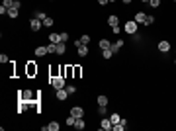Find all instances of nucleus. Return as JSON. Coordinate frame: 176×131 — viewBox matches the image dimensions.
<instances>
[{
	"instance_id": "1",
	"label": "nucleus",
	"mask_w": 176,
	"mask_h": 131,
	"mask_svg": "<svg viewBox=\"0 0 176 131\" xmlns=\"http://www.w3.org/2000/svg\"><path fill=\"white\" fill-rule=\"evenodd\" d=\"M137 27H139V24H137L135 20H127L125 26H123V31H125V34H129V35H135L137 34Z\"/></svg>"
},
{
	"instance_id": "2",
	"label": "nucleus",
	"mask_w": 176,
	"mask_h": 131,
	"mask_svg": "<svg viewBox=\"0 0 176 131\" xmlns=\"http://www.w3.org/2000/svg\"><path fill=\"white\" fill-rule=\"evenodd\" d=\"M51 86L59 90V88H65L67 86V80H65V76H53L51 78Z\"/></svg>"
},
{
	"instance_id": "3",
	"label": "nucleus",
	"mask_w": 176,
	"mask_h": 131,
	"mask_svg": "<svg viewBox=\"0 0 176 131\" xmlns=\"http://www.w3.org/2000/svg\"><path fill=\"white\" fill-rule=\"evenodd\" d=\"M100 129H104V131H112V129H114V123L110 121V117L104 116V120L100 121Z\"/></svg>"
},
{
	"instance_id": "4",
	"label": "nucleus",
	"mask_w": 176,
	"mask_h": 131,
	"mask_svg": "<svg viewBox=\"0 0 176 131\" xmlns=\"http://www.w3.org/2000/svg\"><path fill=\"white\" fill-rule=\"evenodd\" d=\"M29 27H31V31H39L41 27H43V22L37 20V18H33V20H29Z\"/></svg>"
},
{
	"instance_id": "5",
	"label": "nucleus",
	"mask_w": 176,
	"mask_h": 131,
	"mask_svg": "<svg viewBox=\"0 0 176 131\" xmlns=\"http://www.w3.org/2000/svg\"><path fill=\"white\" fill-rule=\"evenodd\" d=\"M70 116H74V117H84V110H82L80 106H74V108H70Z\"/></svg>"
},
{
	"instance_id": "6",
	"label": "nucleus",
	"mask_w": 176,
	"mask_h": 131,
	"mask_svg": "<svg viewBox=\"0 0 176 131\" xmlns=\"http://www.w3.org/2000/svg\"><path fill=\"white\" fill-rule=\"evenodd\" d=\"M49 43H61V34H55V31H51L49 34Z\"/></svg>"
},
{
	"instance_id": "7",
	"label": "nucleus",
	"mask_w": 176,
	"mask_h": 131,
	"mask_svg": "<svg viewBox=\"0 0 176 131\" xmlns=\"http://www.w3.org/2000/svg\"><path fill=\"white\" fill-rule=\"evenodd\" d=\"M133 20H135L137 24H145V22H147V14H145V12H137Z\"/></svg>"
},
{
	"instance_id": "8",
	"label": "nucleus",
	"mask_w": 176,
	"mask_h": 131,
	"mask_svg": "<svg viewBox=\"0 0 176 131\" xmlns=\"http://www.w3.org/2000/svg\"><path fill=\"white\" fill-rule=\"evenodd\" d=\"M108 26L110 27H114V26H119V18H117V16H108Z\"/></svg>"
},
{
	"instance_id": "9",
	"label": "nucleus",
	"mask_w": 176,
	"mask_h": 131,
	"mask_svg": "<svg viewBox=\"0 0 176 131\" xmlns=\"http://www.w3.org/2000/svg\"><path fill=\"white\" fill-rule=\"evenodd\" d=\"M158 51H161V53H168L170 51V43L168 41H161V43H158Z\"/></svg>"
},
{
	"instance_id": "10",
	"label": "nucleus",
	"mask_w": 176,
	"mask_h": 131,
	"mask_svg": "<svg viewBox=\"0 0 176 131\" xmlns=\"http://www.w3.org/2000/svg\"><path fill=\"white\" fill-rule=\"evenodd\" d=\"M125 127H127V121H125V120H119V121L114 125V131H123Z\"/></svg>"
},
{
	"instance_id": "11",
	"label": "nucleus",
	"mask_w": 176,
	"mask_h": 131,
	"mask_svg": "<svg viewBox=\"0 0 176 131\" xmlns=\"http://www.w3.org/2000/svg\"><path fill=\"white\" fill-rule=\"evenodd\" d=\"M57 98H59V100H67V98H69L67 88H59V90H57Z\"/></svg>"
},
{
	"instance_id": "12",
	"label": "nucleus",
	"mask_w": 176,
	"mask_h": 131,
	"mask_svg": "<svg viewBox=\"0 0 176 131\" xmlns=\"http://www.w3.org/2000/svg\"><path fill=\"white\" fill-rule=\"evenodd\" d=\"M77 53H78V57H86L88 55V47H86V45H78Z\"/></svg>"
},
{
	"instance_id": "13",
	"label": "nucleus",
	"mask_w": 176,
	"mask_h": 131,
	"mask_svg": "<svg viewBox=\"0 0 176 131\" xmlns=\"http://www.w3.org/2000/svg\"><path fill=\"white\" fill-rule=\"evenodd\" d=\"M55 53H57V55H65V53H67V43H63V41L57 43V51Z\"/></svg>"
},
{
	"instance_id": "14",
	"label": "nucleus",
	"mask_w": 176,
	"mask_h": 131,
	"mask_svg": "<svg viewBox=\"0 0 176 131\" xmlns=\"http://www.w3.org/2000/svg\"><path fill=\"white\" fill-rule=\"evenodd\" d=\"M86 123H84V117H77V121H74V129H84Z\"/></svg>"
},
{
	"instance_id": "15",
	"label": "nucleus",
	"mask_w": 176,
	"mask_h": 131,
	"mask_svg": "<svg viewBox=\"0 0 176 131\" xmlns=\"http://www.w3.org/2000/svg\"><path fill=\"white\" fill-rule=\"evenodd\" d=\"M121 47H123V39H117L116 43H112V51H114V53H117Z\"/></svg>"
},
{
	"instance_id": "16",
	"label": "nucleus",
	"mask_w": 176,
	"mask_h": 131,
	"mask_svg": "<svg viewBox=\"0 0 176 131\" xmlns=\"http://www.w3.org/2000/svg\"><path fill=\"white\" fill-rule=\"evenodd\" d=\"M98 47H100V49H110V47H112L110 39H100V41H98Z\"/></svg>"
},
{
	"instance_id": "17",
	"label": "nucleus",
	"mask_w": 176,
	"mask_h": 131,
	"mask_svg": "<svg viewBox=\"0 0 176 131\" xmlns=\"http://www.w3.org/2000/svg\"><path fill=\"white\" fill-rule=\"evenodd\" d=\"M47 53V47H35V57H45Z\"/></svg>"
},
{
	"instance_id": "18",
	"label": "nucleus",
	"mask_w": 176,
	"mask_h": 131,
	"mask_svg": "<svg viewBox=\"0 0 176 131\" xmlns=\"http://www.w3.org/2000/svg\"><path fill=\"white\" fill-rule=\"evenodd\" d=\"M98 106H108V96L106 94H98Z\"/></svg>"
},
{
	"instance_id": "19",
	"label": "nucleus",
	"mask_w": 176,
	"mask_h": 131,
	"mask_svg": "<svg viewBox=\"0 0 176 131\" xmlns=\"http://www.w3.org/2000/svg\"><path fill=\"white\" fill-rule=\"evenodd\" d=\"M112 55H114L112 47H110V49H102V57H104V59H112Z\"/></svg>"
},
{
	"instance_id": "20",
	"label": "nucleus",
	"mask_w": 176,
	"mask_h": 131,
	"mask_svg": "<svg viewBox=\"0 0 176 131\" xmlns=\"http://www.w3.org/2000/svg\"><path fill=\"white\" fill-rule=\"evenodd\" d=\"M8 18H12V20H14V18H18V10H16V8H8Z\"/></svg>"
},
{
	"instance_id": "21",
	"label": "nucleus",
	"mask_w": 176,
	"mask_h": 131,
	"mask_svg": "<svg viewBox=\"0 0 176 131\" xmlns=\"http://www.w3.org/2000/svg\"><path fill=\"white\" fill-rule=\"evenodd\" d=\"M59 127H61V125H59L57 121H51V123L47 125V131H59Z\"/></svg>"
},
{
	"instance_id": "22",
	"label": "nucleus",
	"mask_w": 176,
	"mask_h": 131,
	"mask_svg": "<svg viewBox=\"0 0 176 131\" xmlns=\"http://www.w3.org/2000/svg\"><path fill=\"white\" fill-rule=\"evenodd\" d=\"M119 120H121V116H119V113H116V112H114V113H112V116H110V121H112V123H114V125H116V123H117V121H119Z\"/></svg>"
},
{
	"instance_id": "23",
	"label": "nucleus",
	"mask_w": 176,
	"mask_h": 131,
	"mask_svg": "<svg viewBox=\"0 0 176 131\" xmlns=\"http://www.w3.org/2000/svg\"><path fill=\"white\" fill-rule=\"evenodd\" d=\"M53 24H55V22H53V18H49V16L43 20V27H53Z\"/></svg>"
},
{
	"instance_id": "24",
	"label": "nucleus",
	"mask_w": 176,
	"mask_h": 131,
	"mask_svg": "<svg viewBox=\"0 0 176 131\" xmlns=\"http://www.w3.org/2000/svg\"><path fill=\"white\" fill-rule=\"evenodd\" d=\"M88 43H90V35H82V37H80V45H88Z\"/></svg>"
},
{
	"instance_id": "25",
	"label": "nucleus",
	"mask_w": 176,
	"mask_h": 131,
	"mask_svg": "<svg viewBox=\"0 0 176 131\" xmlns=\"http://www.w3.org/2000/svg\"><path fill=\"white\" fill-rule=\"evenodd\" d=\"M153 24H155V16L147 14V22H145V26H153Z\"/></svg>"
},
{
	"instance_id": "26",
	"label": "nucleus",
	"mask_w": 176,
	"mask_h": 131,
	"mask_svg": "<svg viewBox=\"0 0 176 131\" xmlns=\"http://www.w3.org/2000/svg\"><path fill=\"white\" fill-rule=\"evenodd\" d=\"M67 88V92H69V96H73L74 92H77V86H73V84H69V86H65Z\"/></svg>"
},
{
	"instance_id": "27",
	"label": "nucleus",
	"mask_w": 176,
	"mask_h": 131,
	"mask_svg": "<svg viewBox=\"0 0 176 131\" xmlns=\"http://www.w3.org/2000/svg\"><path fill=\"white\" fill-rule=\"evenodd\" d=\"M35 18H37V20H41V22H43V20L47 18V14H45V12H35Z\"/></svg>"
},
{
	"instance_id": "28",
	"label": "nucleus",
	"mask_w": 176,
	"mask_h": 131,
	"mask_svg": "<svg viewBox=\"0 0 176 131\" xmlns=\"http://www.w3.org/2000/svg\"><path fill=\"white\" fill-rule=\"evenodd\" d=\"M149 6L151 8H158L161 6V0H149Z\"/></svg>"
},
{
	"instance_id": "29",
	"label": "nucleus",
	"mask_w": 176,
	"mask_h": 131,
	"mask_svg": "<svg viewBox=\"0 0 176 131\" xmlns=\"http://www.w3.org/2000/svg\"><path fill=\"white\" fill-rule=\"evenodd\" d=\"M74 121H77V117H74V116H69V117H67V125H73V127H74Z\"/></svg>"
},
{
	"instance_id": "30",
	"label": "nucleus",
	"mask_w": 176,
	"mask_h": 131,
	"mask_svg": "<svg viewBox=\"0 0 176 131\" xmlns=\"http://www.w3.org/2000/svg\"><path fill=\"white\" fill-rule=\"evenodd\" d=\"M0 63H2V65L10 63V59H8V55H4V53H2V55H0Z\"/></svg>"
},
{
	"instance_id": "31",
	"label": "nucleus",
	"mask_w": 176,
	"mask_h": 131,
	"mask_svg": "<svg viewBox=\"0 0 176 131\" xmlns=\"http://www.w3.org/2000/svg\"><path fill=\"white\" fill-rule=\"evenodd\" d=\"M47 51H49V53H55V51H57V45H55V43H49V45H47Z\"/></svg>"
},
{
	"instance_id": "32",
	"label": "nucleus",
	"mask_w": 176,
	"mask_h": 131,
	"mask_svg": "<svg viewBox=\"0 0 176 131\" xmlns=\"http://www.w3.org/2000/svg\"><path fill=\"white\" fill-rule=\"evenodd\" d=\"M33 72H37V67H33V65H29V67H28V75L31 76Z\"/></svg>"
},
{
	"instance_id": "33",
	"label": "nucleus",
	"mask_w": 176,
	"mask_h": 131,
	"mask_svg": "<svg viewBox=\"0 0 176 131\" xmlns=\"http://www.w3.org/2000/svg\"><path fill=\"white\" fill-rule=\"evenodd\" d=\"M61 41H63V43L69 41V34H67V31H63V34H61Z\"/></svg>"
},
{
	"instance_id": "34",
	"label": "nucleus",
	"mask_w": 176,
	"mask_h": 131,
	"mask_svg": "<svg viewBox=\"0 0 176 131\" xmlns=\"http://www.w3.org/2000/svg\"><path fill=\"white\" fill-rule=\"evenodd\" d=\"M4 6H6V8H12V6H14V0H4Z\"/></svg>"
},
{
	"instance_id": "35",
	"label": "nucleus",
	"mask_w": 176,
	"mask_h": 131,
	"mask_svg": "<svg viewBox=\"0 0 176 131\" xmlns=\"http://www.w3.org/2000/svg\"><path fill=\"white\" fill-rule=\"evenodd\" d=\"M12 8H16V10H20V8H22V2H20V0H14V6Z\"/></svg>"
},
{
	"instance_id": "36",
	"label": "nucleus",
	"mask_w": 176,
	"mask_h": 131,
	"mask_svg": "<svg viewBox=\"0 0 176 131\" xmlns=\"http://www.w3.org/2000/svg\"><path fill=\"white\" fill-rule=\"evenodd\" d=\"M112 30H114V34H121V27H119V26H114Z\"/></svg>"
},
{
	"instance_id": "37",
	"label": "nucleus",
	"mask_w": 176,
	"mask_h": 131,
	"mask_svg": "<svg viewBox=\"0 0 176 131\" xmlns=\"http://www.w3.org/2000/svg\"><path fill=\"white\" fill-rule=\"evenodd\" d=\"M100 6H106V4H110V0H98Z\"/></svg>"
},
{
	"instance_id": "38",
	"label": "nucleus",
	"mask_w": 176,
	"mask_h": 131,
	"mask_svg": "<svg viewBox=\"0 0 176 131\" xmlns=\"http://www.w3.org/2000/svg\"><path fill=\"white\" fill-rule=\"evenodd\" d=\"M121 2H123V4H131L133 0H121Z\"/></svg>"
},
{
	"instance_id": "39",
	"label": "nucleus",
	"mask_w": 176,
	"mask_h": 131,
	"mask_svg": "<svg viewBox=\"0 0 176 131\" xmlns=\"http://www.w3.org/2000/svg\"><path fill=\"white\" fill-rule=\"evenodd\" d=\"M141 2H149V0H141Z\"/></svg>"
},
{
	"instance_id": "40",
	"label": "nucleus",
	"mask_w": 176,
	"mask_h": 131,
	"mask_svg": "<svg viewBox=\"0 0 176 131\" xmlns=\"http://www.w3.org/2000/svg\"><path fill=\"white\" fill-rule=\"evenodd\" d=\"M110 2H116V0H110Z\"/></svg>"
},
{
	"instance_id": "41",
	"label": "nucleus",
	"mask_w": 176,
	"mask_h": 131,
	"mask_svg": "<svg viewBox=\"0 0 176 131\" xmlns=\"http://www.w3.org/2000/svg\"><path fill=\"white\" fill-rule=\"evenodd\" d=\"M174 63H176V59H174Z\"/></svg>"
},
{
	"instance_id": "42",
	"label": "nucleus",
	"mask_w": 176,
	"mask_h": 131,
	"mask_svg": "<svg viewBox=\"0 0 176 131\" xmlns=\"http://www.w3.org/2000/svg\"><path fill=\"white\" fill-rule=\"evenodd\" d=\"M174 2H176V0H174Z\"/></svg>"
}]
</instances>
